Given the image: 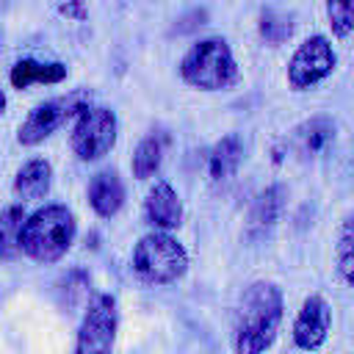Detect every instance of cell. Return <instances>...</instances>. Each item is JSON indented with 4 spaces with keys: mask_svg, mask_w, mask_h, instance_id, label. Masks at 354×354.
I'll use <instances>...</instances> for the list:
<instances>
[{
    "mask_svg": "<svg viewBox=\"0 0 354 354\" xmlns=\"http://www.w3.org/2000/svg\"><path fill=\"white\" fill-rule=\"evenodd\" d=\"M75 232H77V224L72 210L66 205L53 202L25 216L19 246H22V254L30 257L33 263L50 266V263H58L72 249Z\"/></svg>",
    "mask_w": 354,
    "mask_h": 354,
    "instance_id": "cell-2",
    "label": "cell"
},
{
    "mask_svg": "<svg viewBox=\"0 0 354 354\" xmlns=\"http://www.w3.org/2000/svg\"><path fill=\"white\" fill-rule=\"evenodd\" d=\"M326 19L337 39L354 30V0H326Z\"/></svg>",
    "mask_w": 354,
    "mask_h": 354,
    "instance_id": "cell-21",
    "label": "cell"
},
{
    "mask_svg": "<svg viewBox=\"0 0 354 354\" xmlns=\"http://www.w3.org/2000/svg\"><path fill=\"white\" fill-rule=\"evenodd\" d=\"M116 329H119L116 299L111 293H97L88 301V307L83 313V321L77 326L75 351L77 354H102V351H111V346L116 340Z\"/></svg>",
    "mask_w": 354,
    "mask_h": 354,
    "instance_id": "cell-8",
    "label": "cell"
},
{
    "mask_svg": "<svg viewBox=\"0 0 354 354\" xmlns=\"http://www.w3.org/2000/svg\"><path fill=\"white\" fill-rule=\"evenodd\" d=\"M133 271L144 285H171L188 271V252L166 230H152L133 249Z\"/></svg>",
    "mask_w": 354,
    "mask_h": 354,
    "instance_id": "cell-4",
    "label": "cell"
},
{
    "mask_svg": "<svg viewBox=\"0 0 354 354\" xmlns=\"http://www.w3.org/2000/svg\"><path fill=\"white\" fill-rule=\"evenodd\" d=\"M144 221L152 230H177L183 224V202L180 194L166 180H155L144 199Z\"/></svg>",
    "mask_w": 354,
    "mask_h": 354,
    "instance_id": "cell-10",
    "label": "cell"
},
{
    "mask_svg": "<svg viewBox=\"0 0 354 354\" xmlns=\"http://www.w3.org/2000/svg\"><path fill=\"white\" fill-rule=\"evenodd\" d=\"M116 136H119V119H116V113L111 108H102V105H91L88 102L75 116L69 147H72V152H75L77 160L91 163V160L105 158L113 149Z\"/></svg>",
    "mask_w": 354,
    "mask_h": 354,
    "instance_id": "cell-5",
    "label": "cell"
},
{
    "mask_svg": "<svg viewBox=\"0 0 354 354\" xmlns=\"http://www.w3.org/2000/svg\"><path fill=\"white\" fill-rule=\"evenodd\" d=\"M166 144H169V136L163 130H152L138 141V147L133 152V160H130V169H133L136 180H149L160 169L163 155H166Z\"/></svg>",
    "mask_w": 354,
    "mask_h": 354,
    "instance_id": "cell-17",
    "label": "cell"
},
{
    "mask_svg": "<svg viewBox=\"0 0 354 354\" xmlns=\"http://www.w3.org/2000/svg\"><path fill=\"white\" fill-rule=\"evenodd\" d=\"M50 185H53V166L44 158H30L14 174V194L22 202L44 199L50 194Z\"/></svg>",
    "mask_w": 354,
    "mask_h": 354,
    "instance_id": "cell-13",
    "label": "cell"
},
{
    "mask_svg": "<svg viewBox=\"0 0 354 354\" xmlns=\"http://www.w3.org/2000/svg\"><path fill=\"white\" fill-rule=\"evenodd\" d=\"M335 64H337V55L332 50V41L326 36L315 33L293 50V55L288 61V86L293 91H307L313 86H318L321 80H326L332 75Z\"/></svg>",
    "mask_w": 354,
    "mask_h": 354,
    "instance_id": "cell-7",
    "label": "cell"
},
{
    "mask_svg": "<svg viewBox=\"0 0 354 354\" xmlns=\"http://www.w3.org/2000/svg\"><path fill=\"white\" fill-rule=\"evenodd\" d=\"M241 158H243V144L238 136H224L213 144L210 155H207V174H210V183H227L238 166H241Z\"/></svg>",
    "mask_w": 354,
    "mask_h": 354,
    "instance_id": "cell-15",
    "label": "cell"
},
{
    "mask_svg": "<svg viewBox=\"0 0 354 354\" xmlns=\"http://www.w3.org/2000/svg\"><path fill=\"white\" fill-rule=\"evenodd\" d=\"M180 77L199 91H224L241 80L238 61L221 36L199 39L180 61Z\"/></svg>",
    "mask_w": 354,
    "mask_h": 354,
    "instance_id": "cell-3",
    "label": "cell"
},
{
    "mask_svg": "<svg viewBox=\"0 0 354 354\" xmlns=\"http://www.w3.org/2000/svg\"><path fill=\"white\" fill-rule=\"evenodd\" d=\"M329 326H332V307L326 304L324 296L313 293L301 301V310L296 313V321H293V343L299 348H321L326 335H329Z\"/></svg>",
    "mask_w": 354,
    "mask_h": 354,
    "instance_id": "cell-9",
    "label": "cell"
},
{
    "mask_svg": "<svg viewBox=\"0 0 354 354\" xmlns=\"http://www.w3.org/2000/svg\"><path fill=\"white\" fill-rule=\"evenodd\" d=\"M88 205L100 218H113L124 205V183L119 171L102 169L88 180Z\"/></svg>",
    "mask_w": 354,
    "mask_h": 354,
    "instance_id": "cell-11",
    "label": "cell"
},
{
    "mask_svg": "<svg viewBox=\"0 0 354 354\" xmlns=\"http://www.w3.org/2000/svg\"><path fill=\"white\" fill-rule=\"evenodd\" d=\"M285 315L282 290L274 282L257 279L241 293V304L235 313V351L257 354L266 351L279 332Z\"/></svg>",
    "mask_w": 354,
    "mask_h": 354,
    "instance_id": "cell-1",
    "label": "cell"
},
{
    "mask_svg": "<svg viewBox=\"0 0 354 354\" xmlns=\"http://www.w3.org/2000/svg\"><path fill=\"white\" fill-rule=\"evenodd\" d=\"M8 80L14 88H28L36 83H61L66 80V66L58 61H33V58H22L11 66Z\"/></svg>",
    "mask_w": 354,
    "mask_h": 354,
    "instance_id": "cell-14",
    "label": "cell"
},
{
    "mask_svg": "<svg viewBox=\"0 0 354 354\" xmlns=\"http://www.w3.org/2000/svg\"><path fill=\"white\" fill-rule=\"evenodd\" d=\"M257 33L266 44L277 47L282 41H288L293 36V17L279 11V8H266L260 14V22H257Z\"/></svg>",
    "mask_w": 354,
    "mask_h": 354,
    "instance_id": "cell-19",
    "label": "cell"
},
{
    "mask_svg": "<svg viewBox=\"0 0 354 354\" xmlns=\"http://www.w3.org/2000/svg\"><path fill=\"white\" fill-rule=\"evenodd\" d=\"M285 199H288V191L282 185H268L266 191H260L249 207V232L271 230L285 210Z\"/></svg>",
    "mask_w": 354,
    "mask_h": 354,
    "instance_id": "cell-16",
    "label": "cell"
},
{
    "mask_svg": "<svg viewBox=\"0 0 354 354\" xmlns=\"http://www.w3.org/2000/svg\"><path fill=\"white\" fill-rule=\"evenodd\" d=\"M332 141H335V122L326 116H313V119L301 122L290 136V147L299 158H315Z\"/></svg>",
    "mask_w": 354,
    "mask_h": 354,
    "instance_id": "cell-12",
    "label": "cell"
},
{
    "mask_svg": "<svg viewBox=\"0 0 354 354\" xmlns=\"http://www.w3.org/2000/svg\"><path fill=\"white\" fill-rule=\"evenodd\" d=\"M25 207L22 202L17 205H8L0 210V260L11 263L22 254V246H19V232H22V224H25Z\"/></svg>",
    "mask_w": 354,
    "mask_h": 354,
    "instance_id": "cell-18",
    "label": "cell"
},
{
    "mask_svg": "<svg viewBox=\"0 0 354 354\" xmlns=\"http://www.w3.org/2000/svg\"><path fill=\"white\" fill-rule=\"evenodd\" d=\"M88 105V91L86 88H77V91H69L64 97H53V100H44L39 102L28 119L19 124V133H17V141L22 147H36L41 144L44 138H50L64 122L75 119L77 111Z\"/></svg>",
    "mask_w": 354,
    "mask_h": 354,
    "instance_id": "cell-6",
    "label": "cell"
},
{
    "mask_svg": "<svg viewBox=\"0 0 354 354\" xmlns=\"http://www.w3.org/2000/svg\"><path fill=\"white\" fill-rule=\"evenodd\" d=\"M3 111H6V91L0 88V116H3Z\"/></svg>",
    "mask_w": 354,
    "mask_h": 354,
    "instance_id": "cell-23",
    "label": "cell"
},
{
    "mask_svg": "<svg viewBox=\"0 0 354 354\" xmlns=\"http://www.w3.org/2000/svg\"><path fill=\"white\" fill-rule=\"evenodd\" d=\"M335 263H337V274L343 277V282L354 288V216H346V221L340 224Z\"/></svg>",
    "mask_w": 354,
    "mask_h": 354,
    "instance_id": "cell-20",
    "label": "cell"
},
{
    "mask_svg": "<svg viewBox=\"0 0 354 354\" xmlns=\"http://www.w3.org/2000/svg\"><path fill=\"white\" fill-rule=\"evenodd\" d=\"M61 14L72 17V19H83L86 17V8H83V0H69L61 6Z\"/></svg>",
    "mask_w": 354,
    "mask_h": 354,
    "instance_id": "cell-22",
    "label": "cell"
}]
</instances>
